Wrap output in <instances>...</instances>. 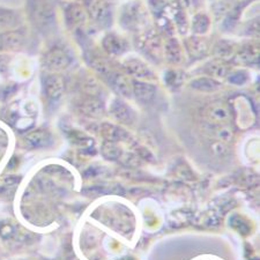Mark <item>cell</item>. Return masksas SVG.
<instances>
[{
    "instance_id": "1",
    "label": "cell",
    "mask_w": 260,
    "mask_h": 260,
    "mask_svg": "<svg viewBox=\"0 0 260 260\" xmlns=\"http://www.w3.org/2000/svg\"><path fill=\"white\" fill-rule=\"evenodd\" d=\"M119 22L121 27L129 31L145 30L148 24V13L144 4L138 0L125 4L121 8Z\"/></svg>"
},
{
    "instance_id": "2",
    "label": "cell",
    "mask_w": 260,
    "mask_h": 260,
    "mask_svg": "<svg viewBox=\"0 0 260 260\" xmlns=\"http://www.w3.org/2000/svg\"><path fill=\"white\" fill-rule=\"evenodd\" d=\"M137 45L146 56L154 60H160L163 57V43L161 36L152 28H146L139 32Z\"/></svg>"
},
{
    "instance_id": "3",
    "label": "cell",
    "mask_w": 260,
    "mask_h": 260,
    "mask_svg": "<svg viewBox=\"0 0 260 260\" xmlns=\"http://www.w3.org/2000/svg\"><path fill=\"white\" fill-rule=\"evenodd\" d=\"M86 12L100 26L111 22V8L104 0H86Z\"/></svg>"
},
{
    "instance_id": "4",
    "label": "cell",
    "mask_w": 260,
    "mask_h": 260,
    "mask_svg": "<svg viewBox=\"0 0 260 260\" xmlns=\"http://www.w3.org/2000/svg\"><path fill=\"white\" fill-rule=\"evenodd\" d=\"M72 59L64 49L53 48L45 53L44 66L52 72H61L70 67Z\"/></svg>"
},
{
    "instance_id": "5",
    "label": "cell",
    "mask_w": 260,
    "mask_h": 260,
    "mask_svg": "<svg viewBox=\"0 0 260 260\" xmlns=\"http://www.w3.org/2000/svg\"><path fill=\"white\" fill-rule=\"evenodd\" d=\"M123 67L128 75L136 78L137 80H153L155 79V74L153 70L146 64L144 60L139 59V58L131 57L127 58L126 60H124Z\"/></svg>"
},
{
    "instance_id": "6",
    "label": "cell",
    "mask_w": 260,
    "mask_h": 260,
    "mask_svg": "<svg viewBox=\"0 0 260 260\" xmlns=\"http://www.w3.org/2000/svg\"><path fill=\"white\" fill-rule=\"evenodd\" d=\"M204 115L209 124H228L230 120V109L223 102H213L204 109Z\"/></svg>"
},
{
    "instance_id": "7",
    "label": "cell",
    "mask_w": 260,
    "mask_h": 260,
    "mask_svg": "<svg viewBox=\"0 0 260 260\" xmlns=\"http://www.w3.org/2000/svg\"><path fill=\"white\" fill-rule=\"evenodd\" d=\"M109 112H110V115L116 120H118L121 124L131 125L137 118V115L133 109L118 98L111 101L110 107H109Z\"/></svg>"
},
{
    "instance_id": "8",
    "label": "cell",
    "mask_w": 260,
    "mask_h": 260,
    "mask_svg": "<svg viewBox=\"0 0 260 260\" xmlns=\"http://www.w3.org/2000/svg\"><path fill=\"white\" fill-rule=\"evenodd\" d=\"M102 47L110 56H121L128 50L127 41L116 32H108L102 40Z\"/></svg>"
},
{
    "instance_id": "9",
    "label": "cell",
    "mask_w": 260,
    "mask_h": 260,
    "mask_svg": "<svg viewBox=\"0 0 260 260\" xmlns=\"http://www.w3.org/2000/svg\"><path fill=\"white\" fill-rule=\"evenodd\" d=\"M32 15L35 22L41 28H49L54 22V11L53 7L47 2H37L35 3L32 10Z\"/></svg>"
},
{
    "instance_id": "10",
    "label": "cell",
    "mask_w": 260,
    "mask_h": 260,
    "mask_svg": "<svg viewBox=\"0 0 260 260\" xmlns=\"http://www.w3.org/2000/svg\"><path fill=\"white\" fill-rule=\"evenodd\" d=\"M184 47H185L188 56L193 58V59L203 58L209 52L208 41L204 36L199 35H192L187 37L184 42Z\"/></svg>"
},
{
    "instance_id": "11",
    "label": "cell",
    "mask_w": 260,
    "mask_h": 260,
    "mask_svg": "<svg viewBox=\"0 0 260 260\" xmlns=\"http://www.w3.org/2000/svg\"><path fill=\"white\" fill-rule=\"evenodd\" d=\"M87 16L86 8L80 4L72 3L65 8V20L70 28H79L83 26L87 21Z\"/></svg>"
},
{
    "instance_id": "12",
    "label": "cell",
    "mask_w": 260,
    "mask_h": 260,
    "mask_svg": "<svg viewBox=\"0 0 260 260\" xmlns=\"http://www.w3.org/2000/svg\"><path fill=\"white\" fill-rule=\"evenodd\" d=\"M132 88L133 96L142 103L152 102L155 96H156L157 87L148 81L134 80L132 81Z\"/></svg>"
},
{
    "instance_id": "13",
    "label": "cell",
    "mask_w": 260,
    "mask_h": 260,
    "mask_svg": "<svg viewBox=\"0 0 260 260\" xmlns=\"http://www.w3.org/2000/svg\"><path fill=\"white\" fill-rule=\"evenodd\" d=\"M100 132L106 141L109 142H120V141H128L129 133L125 131L123 127L117 126L115 124L103 123L100 126Z\"/></svg>"
},
{
    "instance_id": "14",
    "label": "cell",
    "mask_w": 260,
    "mask_h": 260,
    "mask_svg": "<svg viewBox=\"0 0 260 260\" xmlns=\"http://www.w3.org/2000/svg\"><path fill=\"white\" fill-rule=\"evenodd\" d=\"M44 91L51 101H58L64 94V81L57 74H49L44 79Z\"/></svg>"
},
{
    "instance_id": "15",
    "label": "cell",
    "mask_w": 260,
    "mask_h": 260,
    "mask_svg": "<svg viewBox=\"0 0 260 260\" xmlns=\"http://www.w3.org/2000/svg\"><path fill=\"white\" fill-rule=\"evenodd\" d=\"M163 56H165L167 58V60L171 62V64H182L184 60L183 48L177 39L171 37V39L167 40L166 43L163 44Z\"/></svg>"
},
{
    "instance_id": "16",
    "label": "cell",
    "mask_w": 260,
    "mask_h": 260,
    "mask_svg": "<svg viewBox=\"0 0 260 260\" xmlns=\"http://www.w3.org/2000/svg\"><path fill=\"white\" fill-rule=\"evenodd\" d=\"M235 60L238 64L253 65L259 62V45L255 43H247L238 50L235 56Z\"/></svg>"
},
{
    "instance_id": "17",
    "label": "cell",
    "mask_w": 260,
    "mask_h": 260,
    "mask_svg": "<svg viewBox=\"0 0 260 260\" xmlns=\"http://www.w3.org/2000/svg\"><path fill=\"white\" fill-rule=\"evenodd\" d=\"M114 89L123 98H132L133 96V88H132V81L126 74L116 73L114 72L110 77H109Z\"/></svg>"
},
{
    "instance_id": "18",
    "label": "cell",
    "mask_w": 260,
    "mask_h": 260,
    "mask_svg": "<svg viewBox=\"0 0 260 260\" xmlns=\"http://www.w3.org/2000/svg\"><path fill=\"white\" fill-rule=\"evenodd\" d=\"M26 144L31 148H44L52 144V134L48 129H39V131L31 132L26 137Z\"/></svg>"
},
{
    "instance_id": "19",
    "label": "cell",
    "mask_w": 260,
    "mask_h": 260,
    "mask_svg": "<svg viewBox=\"0 0 260 260\" xmlns=\"http://www.w3.org/2000/svg\"><path fill=\"white\" fill-rule=\"evenodd\" d=\"M190 87L201 93H213V91L219 90L222 85L219 80L211 77H199L190 82Z\"/></svg>"
},
{
    "instance_id": "20",
    "label": "cell",
    "mask_w": 260,
    "mask_h": 260,
    "mask_svg": "<svg viewBox=\"0 0 260 260\" xmlns=\"http://www.w3.org/2000/svg\"><path fill=\"white\" fill-rule=\"evenodd\" d=\"M24 36L19 31H7L0 36V47L7 50H15L23 47Z\"/></svg>"
},
{
    "instance_id": "21",
    "label": "cell",
    "mask_w": 260,
    "mask_h": 260,
    "mask_svg": "<svg viewBox=\"0 0 260 260\" xmlns=\"http://www.w3.org/2000/svg\"><path fill=\"white\" fill-rule=\"evenodd\" d=\"M87 61L96 73L103 75V77L109 78L112 73H114L111 65L109 64V61L107 59H104L103 57L90 54V56H87Z\"/></svg>"
},
{
    "instance_id": "22",
    "label": "cell",
    "mask_w": 260,
    "mask_h": 260,
    "mask_svg": "<svg viewBox=\"0 0 260 260\" xmlns=\"http://www.w3.org/2000/svg\"><path fill=\"white\" fill-rule=\"evenodd\" d=\"M204 71L205 73L208 74L211 78L219 80V79H224L228 77V74L230 73V67L223 61L214 60L208 62V64L205 66Z\"/></svg>"
},
{
    "instance_id": "23",
    "label": "cell",
    "mask_w": 260,
    "mask_h": 260,
    "mask_svg": "<svg viewBox=\"0 0 260 260\" xmlns=\"http://www.w3.org/2000/svg\"><path fill=\"white\" fill-rule=\"evenodd\" d=\"M209 28H211V19L207 14L197 13L192 18L191 30L193 32V35L205 36L209 31Z\"/></svg>"
},
{
    "instance_id": "24",
    "label": "cell",
    "mask_w": 260,
    "mask_h": 260,
    "mask_svg": "<svg viewBox=\"0 0 260 260\" xmlns=\"http://www.w3.org/2000/svg\"><path fill=\"white\" fill-rule=\"evenodd\" d=\"M81 109L83 114H86L90 117H100L102 116L104 111L103 103L95 96H89V98L83 100L81 102Z\"/></svg>"
},
{
    "instance_id": "25",
    "label": "cell",
    "mask_w": 260,
    "mask_h": 260,
    "mask_svg": "<svg viewBox=\"0 0 260 260\" xmlns=\"http://www.w3.org/2000/svg\"><path fill=\"white\" fill-rule=\"evenodd\" d=\"M212 126H213L212 127L213 136L216 140L225 142V144L233 140L234 131H233V128L228 126L227 124H217V125L212 124Z\"/></svg>"
},
{
    "instance_id": "26",
    "label": "cell",
    "mask_w": 260,
    "mask_h": 260,
    "mask_svg": "<svg viewBox=\"0 0 260 260\" xmlns=\"http://www.w3.org/2000/svg\"><path fill=\"white\" fill-rule=\"evenodd\" d=\"M101 154L103 155L104 158L110 161L119 160L121 155H123V150L120 149V147L115 144V142H109L106 141L101 148Z\"/></svg>"
},
{
    "instance_id": "27",
    "label": "cell",
    "mask_w": 260,
    "mask_h": 260,
    "mask_svg": "<svg viewBox=\"0 0 260 260\" xmlns=\"http://www.w3.org/2000/svg\"><path fill=\"white\" fill-rule=\"evenodd\" d=\"M234 52H235L234 44L229 41H219L215 45H214V49H213V53L215 54L217 58H221V59L232 57Z\"/></svg>"
},
{
    "instance_id": "28",
    "label": "cell",
    "mask_w": 260,
    "mask_h": 260,
    "mask_svg": "<svg viewBox=\"0 0 260 260\" xmlns=\"http://www.w3.org/2000/svg\"><path fill=\"white\" fill-rule=\"evenodd\" d=\"M19 22V16L11 10L0 8V28L14 27Z\"/></svg>"
},
{
    "instance_id": "29",
    "label": "cell",
    "mask_w": 260,
    "mask_h": 260,
    "mask_svg": "<svg viewBox=\"0 0 260 260\" xmlns=\"http://www.w3.org/2000/svg\"><path fill=\"white\" fill-rule=\"evenodd\" d=\"M184 81V73L178 70H168L165 73V82L168 87L176 89L182 86Z\"/></svg>"
},
{
    "instance_id": "30",
    "label": "cell",
    "mask_w": 260,
    "mask_h": 260,
    "mask_svg": "<svg viewBox=\"0 0 260 260\" xmlns=\"http://www.w3.org/2000/svg\"><path fill=\"white\" fill-rule=\"evenodd\" d=\"M228 81L235 86H244L245 83L249 81V74L246 71H235V72H230L228 74Z\"/></svg>"
},
{
    "instance_id": "31",
    "label": "cell",
    "mask_w": 260,
    "mask_h": 260,
    "mask_svg": "<svg viewBox=\"0 0 260 260\" xmlns=\"http://www.w3.org/2000/svg\"><path fill=\"white\" fill-rule=\"evenodd\" d=\"M211 149L214 153V155H216V156H224V155L228 154L227 144H225V142L219 141V140L213 142V144L211 145Z\"/></svg>"
},
{
    "instance_id": "32",
    "label": "cell",
    "mask_w": 260,
    "mask_h": 260,
    "mask_svg": "<svg viewBox=\"0 0 260 260\" xmlns=\"http://www.w3.org/2000/svg\"><path fill=\"white\" fill-rule=\"evenodd\" d=\"M137 156L139 158H142V160L148 161V162H154L155 161L154 155L150 153L148 149L145 148V147H139V148L137 149Z\"/></svg>"
},
{
    "instance_id": "33",
    "label": "cell",
    "mask_w": 260,
    "mask_h": 260,
    "mask_svg": "<svg viewBox=\"0 0 260 260\" xmlns=\"http://www.w3.org/2000/svg\"><path fill=\"white\" fill-rule=\"evenodd\" d=\"M104 2H107V3H110V2H114V0H104Z\"/></svg>"
}]
</instances>
